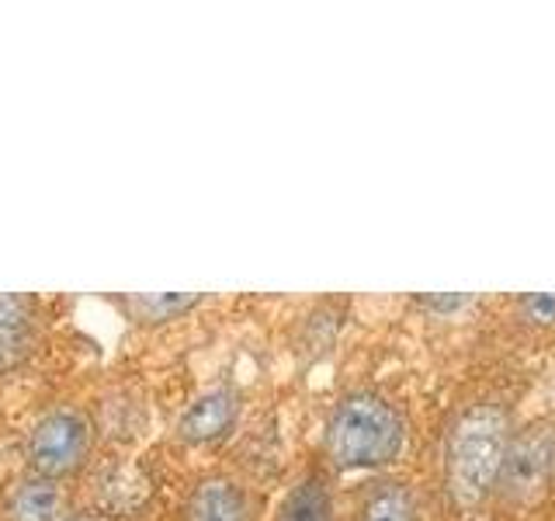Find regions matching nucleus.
<instances>
[{
    "label": "nucleus",
    "instance_id": "423d86ee",
    "mask_svg": "<svg viewBox=\"0 0 555 521\" xmlns=\"http://www.w3.org/2000/svg\"><path fill=\"white\" fill-rule=\"evenodd\" d=\"M188 521H250L247 494L233 480H205L188 497Z\"/></svg>",
    "mask_w": 555,
    "mask_h": 521
},
{
    "label": "nucleus",
    "instance_id": "39448f33",
    "mask_svg": "<svg viewBox=\"0 0 555 521\" xmlns=\"http://www.w3.org/2000/svg\"><path fill=\"white\" fill-rule=\"evenodd\" d=\"M35 344V313L25 295H0V372L17 369Z\"/></svg>",
    "mask_w": 555,
    "mask_h": 521
},
{
    "label": "nucleus",
    "instance_id": "f03ea898",
    "mask_svg": "<svg viewBox=\"0 0 555 521\" xmlns=\"http://www.w3.org/2000/svg\"><path fill=\"white\" fill-rule=\"evenodd\" d=\"M326 459L340 469H378L399 459L406 445V421L389 396L354 390L326 421Z\"/></svg>",
    "mask_w": 555,
    "mask_h": 521
},
{
    "label": "nucleus",
    "instance_id": "f8f14e48",
    "mask_svg": "<svg viewBox=\"0 0 555 521\" xmlns=\"http://www.w3.org/2000/svg\"><path fill=\"white\" fill-rule=\"evenodd\" d=\"M514 306L517 320H528L531 327H555V295H520Z\"/></svg>",
    "mask_w": 555,
    "mask_h": 521
},
{
    "label": "nucleus",
    "instance_id": "4468645a",
    "mask_svg": "<svg viewBox=\"0 0 555 521\" xmlns=\"http://www.w3.org/2000/svg\"><path fill=\"white\" fill-rule=\"evenodd\" d=\"M66 521H94V518H87V514H80V518H66Z\"/></svg>",
    "mask_w": 555,
    "mask_h": 521
},
{
    "label": "nucleus",
    "instance_id": "0eeeda50",
    "mask_svg": "<svg viewBox=\"0 0 555 521\" xmlns=\"http://www.w3.org/2000/svg\"><path fill=\"white\" fill-rule=\"evenodd\" d=\"M236 417V396L230 390H216L195 399L178 421V434L184 442H212L233 424Z\"/></svg>",
    "mask_w": 555,
    "mask_h": 521
},
{
    "label": "nucleus",
    "instance_id": "9d476101",
    "mask_svg": "<svg viewBox=\"0 0 555 521\" xmlns=\"http://www.w3.org/2000/svg\"><path fill=\"white\" fill-rule=\"evenodd\" d=\"M282 521H334V497L323 476H306L285 500Z\"/></svg>",
    "mask_w": 555,
    "mask_h": 521
},
{
    "label": "nucleus",
    "instance_id": "ddd939ff",
    "mask_svg": "<svg viewBox=\"0 0 555 521\" xmlns=\"http://www.w3.org/2000/svg\"><path fill=\"white\" fill-rule=\"evenodd\" d=\"M416 303L427 306V309H438V313H455V309L473 306L476 300L473 295H427V300H416Z\"/></svg>",
    "mask_w": 555,
    "mask_h": 521
},
{
    "label": "nucleus",
    "instance_id": "1a4fd4ad",
    "mask_svg": "<svg viewBox=\"0 0 555 521\" xmlns=\"http://www.w3.org/2000/svg\"><path fill=\"white\" fill-rule=\"evenodd\" d=\"M358 521H416V500L403 483H378L364 494Z\"/></svg>",
    "mask_w": 555,
    "mask_h": 521
},
{
    "label": "nucleus",
    "instance_id": "20e7f679",
    "mask_svg": "<svg viewBox=\"0 0 555 521\" xmlns=\"http://www.w3.org/2000/svg\"><path fill=\"white\" fill-rule=\"evenodd\" d=\"M87 448H91V431L83 417L74 410H52L31 428L28 459L39 476L60 480L83 466Z\"/></svg>",
    "mask_w": 555,
    "mask_h": 521
},
{
    "label": "nucleus",
    "instance_id": "9b49d317",
    "mask_svg": "<svg viewBox=\"0 0 555 521\" xmlns=\"http://www.w3.org/2000/svg\"><path fill=\"white\" fill-rule=\"evenodd\" d=\"M198 303V295H135V300H129L132 309L143 313V320H170L178 317V313H188L191 306Z\"/></svg>",
    "mask_w": 555,
    "mask_h": 521
},
{
    "label": "nucleus",
    "instance_id": "f257e3e1",
    "mask_svg": "<svg viewBox=\"0 0 555 521\" xmlns=\"http://www.w3.org/2000/svg\"><path fill=\"white\" fill-rule=\"evenodd\" d=\"M517 428L507 393H486L448 417L441 434V494L459 514H476L490 504L503 452Z\"/></svg>",
    "mask_w": 555,
    "mask_h": 521
},
{
    "label": "nucleus",
    "instance_id": "7ed1b4c3",
    "mask_svg": "<svg viewBox=\"0 0 555 521\" xmlns=\"http://www.w3.org/2000/svg\"><path fill=\"white\" fill-rule=\"evenodd\" d=\"M555 483V417H531L514 428L490 504L503 511H525Z\"/></svg>",
    "mask_w": 555,
    "mask_h": 521
},
{
    "label": "nucleus",
    "instance_id": "6e6552de",
    "mask_svg": "<svg viewBox=\"0 0 555 521\" xmlns=\"http://www.w3.org/2000/svg\"><path fill=\"white\" fill-rule=\"evenodd\" d=\"M8 514H11V521H63L60 486L52 480H46V476L25 480L14 491Z\"/></svg>",
    "mask_w": 555,
    "mask_h": 521
}]
</instances>
